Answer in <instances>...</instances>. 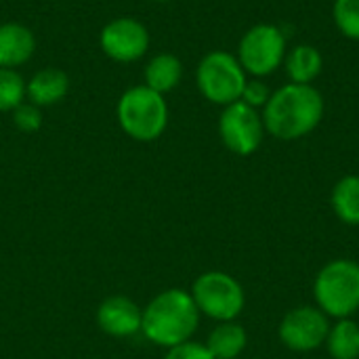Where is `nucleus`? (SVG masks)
Listing matches in <instances>:
<instances>
[{"instance_id": "4be33fe9", "label": "nucleus", "mask_w": 359, "mask_h": 359, "mask_svg": "<svg viewBox=\"0 0 359 359\" xmlns=\"http://www.w3.org/2000/svg\"><path fill=\"white\" fill-rule=\"evenodd\" d=\"M271 93H273V90H269V86H267L261 78H252V80L246 82L240 101H244L246 105H250V107H255V109H263V107L267 105Z\"/></svg>"}, {"instance_id": "f03ea898", "label": "nucleus", "mask_w": 359, "mask_h": 359, "mask_svg": "<svg viewBox=\"0 0 359 359\" xmlns=\"http://www.w3.org/2000/svg\"><path fill=\"white\" fill-rule=\"evenodd\" d=\"M200 326V311L189 292L168 288L156 294L143 309L141 332L158 347L170 349L191 341Z\"/></svg>"}, {"instance_id": "aec40b11", "label": "nucleus", "mask_w": 359, "mask_h": 359, "mask_svg": "<svg viewBox=\"0 0 359 359\" xmlns=\"http://www.w3.org/2000/svg\"><path fill=\"white\" fill-rule=\"evenodd\" d=\"M332 17L345 38L359 42V0H334Z\"/></svg>"}, {"instance_id": "20e7f679", "label": "nucleus", "mask_w": 359, "mask_h": 359, "mask_svg": "<svg viewBox=\"0 0 359 359\" xmlns=\"http://www.w3.org/2000/svg\"><path fill=\"white\" fill-rule=\"evenodd\" d=\"M316 307L328 318L347 320L359 311V263L334 259L326 263L313 282Z\"/></svg>"}, {"instance_id": "423d86ee", "label": "nucleus", "mask_w": 359, "mask_h": 359, "mask_svg": "<svg viewBox=\"0 0 359 359\" xmlns=\"http://www.w3.org/2000/svg\"><path fill=\"white\" fill-rule=\"evenodd\" d=\"M189 294L200 316L215 322H233L246 305L242 284L225 271H206L198 276Z\"/></svg>"}, {"instance_id": "6ab92c4d", "label": "nucleus", "mask_w": 359, "mask_h": 359, "mask_svg": "<svg viewBox=\"0 0 359 359\" xmlns=\"http://www.w3.org/2000/svg\"><path fill=\"white\" fill-rule=\"evenodd\" d=\"M25 99V80L17 69L0 67V111H13Z\"/></svg>"}, {"instance_id": "39448f33", "label": "nucleus", "mask_w": 359, "mask_h": 359, "mask_svg": "<svg viewBox=\"0 0 359 359\" xmlns=\"http://www.w3.org/2000/svg\"><path fill=\"white\" fill-rule=\"evenodd\" d=\"M248 74L238 57L227 50H210L196 69V84L204 99L215 105H231L242 99Z\"/></svg>"}, {"instance_id": "0eeeda50", "label": "nucleus", "mask_w": 359, "mask_h": 359, "mask_svg": "<svg viewBox=\"0 0 359 359\" xmlns=\"http://www.w3.org/2000/svg\"><path fill=\"white\" fill-rule=\"evenodd\" d=\"M286 53L284 32L273 23H257L240 38L236 57L248 76L263 80L284 65Z\"/></svg>"}, {"instance_id": "f257e3e1", "label": "nucleus", "mask_w": 359, "mask_h": 359, "mask_svg": "<svg viewBox=\"0 0 359 359\" xmlns=\"http://www.w3.org/2000/svg\"><path fill=\"white\" fill-rule=\"evenodd\" d=\"M326 111V101L313 84L288 82L271 93L263 107L265 133L280 141H297L311 135Z\"/></svg>"}, {"instance_id": "5701e85b", "label": "nucleus", "mask_w": 359, "mask_h": 359, "mask_svg": "<svg viewBox=\"0 0 359 359\" xmlns=\"http://www.w3.org/2000/svg\"><path fill=\"white\" fill-rule=\"evenodd\" d=\"M164 359H215L212 353L208 351L206 345L202 343H196V341H187V343H181L177 347H170L166 351Z\"/></svg>"}, {"instance_id": "7ed1b4c3", "label": "nucleus", "mask_w": 359, "mask_h": 359, "mask_svg": "<svg viewBox=\"0 0 359 359\" xmlns=\"http://www.w3.org/2000/svg\"><path fill=\"white\" fill-rule=\"evenodd\" d=\"M118 124L135 141L149 143L168 126V103L164 95L145 84L128 88L118 101Z\"/></svg>"}, {"instance_id": "412c9836", "label": "nucleus", "mask_w": 359, "mask_h": 359, "mask_svg": "<svg viewBox=\"0 0 359 359\" xmlns=\"http://www.w3.org/2000/svg\"><path fill=\"white\" fill-rule=\"evenodd\" d=\"M11 114H13V124L21 133H36L42 126V111L34 103H21Z\"/></svg>"}, {"instance_id": "6e6552de", "label": "nucleus", "mask_w": 359, "mask_h": 359, "mask_svg": "<svg viewBox=\"0 0 359 359\" xmlns=\"http://www.w3.org/2000/svg\"><path fill=\"white\" fill-rule=\"evenodd\" d=\"M219 137L231 154L252 156L265 139L261 111L244 101L225 105L219 116Z\"/></svg>"}, {"instance_id": "9b49d317", "label": "nucleus", "mask_w": 359, "mask_h": 359, "mask_svg": "<svg viewBox=\"0 0 359 359\" xmlns=\"http://www.w3.org/2000/svg\"><path fill=\"white\" fill-rule=\"evenodd\" d=\"M143 309L128 297H107L97 309L99 328L114 339H128L141 332Z\"/></svg>"}, {"instance_id": "f3484780", "label": "nucleus", "mask_w": 359, "mask_h": 359, "mask_svg": "<svg viewBox=\"0 0 359 359\" xmlns=\"http://www.w3.org/2000/svg\"><path fill=\"white\" fill-rule=\"evenodd\" d=\"M332 210L345 225H359V175H347L332 189Z\"/></svg>"}, {"instance_id": "ddd939ff", "label": "nucleus", "mask_w": 359, "mask_h": 359, "mask_svg": "<svg viewBox=\"0 0 359 359\" xmlns=\"http://www.w3.org/2000/svg\"><path fill=\"white\" fill-rule=\"evenodd\" d=\"M69 93V76L59 67H44L25 82V97L38 107L55 105Z\"/></svg>"}, {"instance_id": "dca6fc26", "label": "nucleus", "mask_w": 359, "mask_h": 359, "mask_svg": "<svg viewBox=\"0 0 359 359\" xmlns=\"http://www.w3.org/2000/svg\"><path fill=\"white\" fill-rule=\"evenodd\" d=\"M143 78H145V86H149L160 95H166L179 86L183 78V63L172 53H160L151 57V61L145 65Z\"/></svg>"}, {"instance_id": "f8f14e48", "label": "nucleus", "mask_w": 359, "mask_h": 359, "mask_svg": "<svg viewBox=\"0 0 359 359\" xmlns=\"http://www.w3.org/2000/svg\"><path fill=\"white\" fill-rule=\"evenodd\" d=\"M36 38L34 32L23 23H2L0 25V67L17 69L34 57Z\"/></svg>"}, {"instance_id": "a211bd4d", "label": "nucleus", "mask_w": 359, "mask_h": 359, "mask_svg": "<svg viewBox=\"0 0 359 359\" xmlns=\"http://www.w3.org/2000/svg\"><path fill=\"white\" fill-rule=\"evenodd\" d=\"M324 345L332 359H359V324L351 318L337 320Z\"/></svg>"}, {"instance_id": "4468645a", "label": "nucleus", "mask_w": 359, "mask_h": 359, "mask_svg": "<svg viewBox=\"0 0 359 359\" xmlns=\"http://www.w3.org/2000/svg\"><path fill=\"white\" fill-rule=\"evenodd\" d=\"M284 69L290 82L294 84H313L322 69L324 57L318 46L313 44H297L284 57Z\"/></svg>"}, {"instance_id": "1a4fd4ad", "label": "nucleus", "mask_w": 359, "mask_h": 359, "mask_svg": "<svg viewBox=\"0 0 359 359\" xmlns=\"http://www.w3.org/2000/svg\"><path fill=\"white\" fill-rule=\"evenodd\" d=\"M330 326V318L320 307L303 305L284 316L278 334L284 347L290 351L307 353L320 349L326 343Z\"/></svg>"}, {"instance_id": "b1692460", "label": "nucleus", "mask_w": 359, "mask_h": 359, "mask_svg": "<svg viewBox=\"0 0 359 359\" xmlns=\"http://www.w3.org/2000/svg\"><path fill=\"white\" fill-rule=\"evenodd\" d=\"M151 2H168V0H151Z\"/></svg>"}, {"instance_id": "2eb2a0df", "label": "nucleus", "mask_w": 359, "mask_h": 359, "mask_svg": "<svg viewBox=\"0 0 359 359\" xmlns=\"http://www.w3.org/2000/svg\"><path fill=\"white\" fill-rule=\"evenodd\" d=\"M204 345L208 347V351L215 359H238L248 345V334L244 326H240L236 320L219 322L210 330L208 341Z\"/></svg>"}, {"instance_id": "9d476101", "label": "nucleus", "mask_w": 359, "mask_h": 359, "mask_svg": "<svg viewBox=\"0 0 359 359\" xmlns=\"http://www.w3.org/2000/svg\"><path fill=\"white\" fill-rule=\"evenodd\" d=\"M99 42L101 50L109 59L118 63H133L147 53L149 32L133 17H118L101 29Z\"/></svg>"}]
</instances>
